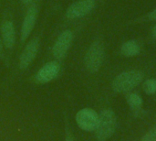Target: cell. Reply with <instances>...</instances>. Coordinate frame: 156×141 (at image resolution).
Instances as JSON below:
<instances>
[{
	"label": "cell",
	"mask_w": 156,
	"mask_h": 141,
	"mask_svg": "<svg viewBox=\"0 0 156 141\" xmlns=\"http://www.w3.org/2000/svg\"><path fill=\"white\" fill-rule=\"evenodd\" d=\"M38 48H39V42L38 39H37L30 40L26 45L19 57V61H18L19 68L21 70L27 69L31 64V62L35 60L38 51Z\"/></svg>",
	"instance_id": "7"
},
{
	"label": "cell",
	"mask_w": 156,
	"mask_h": 141,
	"mask_svg": "<svg viewBox=\"0 0 156 141\" xmlns=\"http://www.w3.org/2000/svg\"><path fill=\"white\" fill-rule=\"evenodd\" d=\"M127 103L131 106L133 110H134V113H140L141 107L143 106V99L142 97L135 93H132L128 95L127 96Z\"/></svg>",
	"instance_id": "12"
},
{
	"label": "cell",
	"mask_w": 156,
	"mask_h": 141,
	"mask_svg": "<svg viewBox=\"0 0 156 141\" xmlns=\"http://www.w3.org/2000/svg\"><path fill=\"white\" fill-rule=\"evenodd\" d=\"M152 35H153V37L154 38L156 39V25L154 27V28H153V31H152Z\"/></svg>",
	"instance_id": "16"
},
{
	"label": "cell",
	"mask_w": 156,
	"mask_h": 141,
	"mask_svg": "<svg viewBox=\"0 0 156 141\" xmlns=\"http://www.w3.org/2000/svg\"><path fill=\"white\" fill-rule=\"evenodd\" d=\"M144 91L147 95L156 94V79H148L144 83Z\"/></svg>",
	"instance_id": "13"
},
{
	"label": "cell",
	"mask_w": 156,
	"mask_h": 141,
	"mask_svg": "<svg viewBox=\"0 0 156 141\" xmlns=\"http://www.w3.org/2000/svg\"><path fill=\"white\" fill-rule=\"evenodd\" d=\"M117 118L115 113L111 109H105L99 115L98 126L95 129L96 138L99 141H106L115 132Z\"/></svg>",
	"instance_id": "1"
},
{
	"label": "cell",
	"mask_w": 156,
	"mask_h": 141,
	"mask_svg": "<svg viewBox=\"0 0 156 141\" xmlns=\"http://www.w3.org/2000/svg\"><path fill=\"white\" fill-rule=\"evenodd\" d=\"M76 122L79 128L84 131H95L99 122V115L90 108H84L77 113Z\"/></svg>",
	"instance_id": "4"
},
{
	"label": "cell",
	"mask_w": 156,
	"mask_h": 141,
	"mask_svg": "<svg viewBox=\"0 0 156 141\" xmlns=\"http://www.w3.org/2000/svg\"><path fill=\"white\" fill-rule=\"evenodd\" d=\"M104 59V46L97 40L88 49L85 55V66L90 72H97L102 65Z\"/></svg>",
	"instance_id": "3"
},
{
	"label": "cell",
	"mask_w": 156,
	"mask_h": 141,
	"mask_svg": "<svg viewBox=\"0 0 156 141\" xmlns=\"http://www.w3.org/2000/svg\"><path fill=\"white\" fill-rule=\"evenodd\" d=\"M95 6V0H80L72 4L66 11V17L76 19L88 15Z\"/></svg>",
	"instance_id": "6"
},
{
	"label": "cell",
	"mask_w": 156,
	"mask_h": 141,
	"mask_svg": "<svg viewBox=\"0 0 156 141\" xmlns=\"http://www.w3.org/2000/svg\"><path fill=\"white\" fill-rule=\"evenodd\" d=\"M141 51L140 45L135 40H128L124 42L121 48V52L125 57H134L137 56Z\"/></svg>",
	"instance_id": "11"
},
{
	"label": "cell",
	"mask_w": 156,
	"mask_h": 141,
	"mask_svg": "<svg viewBox=\"0 0 156 141\" xmlns=\"http://www.w3.org/2000/svg\"><path fill=\"white\" fill-rule=\"evenodd\" d=\"M144 79V73L140 71L132 70L120 73L112 82V89L116 93L129 92L139 85Z\"/></svg>",
	"instance_id": "2"
},
{
	"label": "cell",
	"mask_w": 156,
	"mask_h": 141,
	"mask_svg": "<svg viewBox=\"0 0 156 141\" xmlns=\"http://www.w3.org/2000/svg\"><path fill=\"white\" fill-rule=\"evenodd\" d=\"M66 141H73V139H72L71 138H69H69H68V139H66Z\"/></svg>",
	"instance_id": "18"
},
{
	"label": "cell",
	"mask_w": 156,
	"mask_h": 141,
	"mask_svg": "<svg viewBox=\"0 0 156 141\" xmlns=\"http://www.w3.org/2000/svg\"><path fill=\"white\" fill-rule=\"evenodd\" d=\"M37 9L35 6H32L28 8L21 27V32H20V39L21 41H25L32 32L34 26L37 21Z\"/></svg>",
	"instance_id": "9"
},
{
	"label": "cell",
	"mask_w": 156,
	"mask_h": 141,
	"mask_svg": "<svg viewBox=\"0 0 156 141\" xmlns=\"http://www.w3.org/2000/svg\"><path fill=\"white\" fill-rule=\"evenodd\" d=\"M60 65L58 61H49L42 66L36 75V80L39 83H46L54 80L59 73Z\"/></svg>",
	"instance_id": "8"
},
{
	"label": "cell",
	"mask_w": 156,
	"mask_h": 141,
	"mask_svg": "<svg viewBox=\"0 0 156 141\" xmlns=\"http://www.w3.org/2000/svg\"><path fill=\"white\" fill-rule=\"evenodd\" d=\"M1 35L4 45L7 49H12L16 42L15 28L10 20H5L1 25Z\"/></svg>",
	"instance_id": "10"
},
{
	"label": "cell",
	"mask_w": 156,
	"mask_h": 141,
	"mask_svg": "<svg viewBox=\"0 0 156 141\" xmlns=\"http://www.w3.org/2000/svg\"><path fill=\"white\" fill-rule=\"evenodd\" d=\"M72 40H73V33L69 29L64 30L58 37L53 46L52 49L53 56L58 61L64 59L71 46Z\"/></svg>",
	"instance_id": "5"
},
{
	"label": "cell",
	"mask_w": 156,
	"mask_h": 141,
	"mask_svg": "<svg viewBox=\"0 0 156 141\" xmlns=\"http://www.w3.org/2000/svg\"><path fill=\"white\" fill-rule=\"evenodd\" d=\"M24 4H30L32 2V0H21Z\"/></svg>",
	"instance_id": "17"
},
{
	"label": "cell",
	"mask_w": 156,
	"mask_h": 141,
	"mask_svg": "<svg viewBox=\"0 0 156 141\" xmlns=\"http://www.w3.org/2000/svg\"><path fill=\"white\" fill-rule=\"evenodd\" d=\"M149 18L151 20H156V8L149 14Z\"/></svg>",
	"instance_id": "15"
},
{
	"label": "cell",
	"mask_w": 156,
	"mask_h": 141,
	"mask_svg": "<svg viewBox=\"0 0 156 141\" xmlns=\"http://www.w3.org/2000/svg\"><path fill=\"white\" fill-rule=\"evenodd\" d=\"M1 50H2V44H1V41H0V52H1Z\"/></svg>",
	"instance_id": "19"
},
{
	"label": "cell",
	"mask_w": 156,
	"mask_h": 141,
	"mask_svg": "<svg viewBox=\"0 0 156 141\" xmlns=\"http://www.w3.org/2000/svg\"><path fill=\"white\" fill-rule=\"evenodd\" d=\"M140 141H156V128L145 134Z\"/></svg>",
	"instance_id": "14"
}]
</instances>
